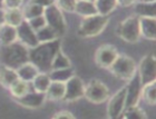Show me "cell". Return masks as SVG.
<instances>
[{
	"instance_id": "16",
	"label": "cell",
	"mask_w": 156,
	"mask_h": 119,
	"mask_svg": "<svg viewBox=\"0 0 156 119\" xmlns=\"http://www.w3.org/2000/svg\"><path fill=\"white\" fill-rule=\"evenodd\" d=\"M46 100L49 101H62L65 97V82L51 81L45 93Z\"/></svg>"
},
{
	"instance_id": "36",
	"label": "cell",
	"mask_w": 156,
	"mask_h": 119,
	"mask_svg": "<svg viewBox=\"0 0 156 119\" xmlns=\"http://www.w3.org/2000/svg\"><path fill=\"white\" fill-rule=\"evenodd\" d=\"M31 2H35L39 6L44 7V8H47L49 6H52L56 3V0H29Z\"/></svg>"
},
{
	"instance_id": "9",
	"label": "cell",
	"mask_w": 156,
	"mask_h": 119,
	"mask_svg": "<svg viewBox=\"0 0 156 119\" xmlns=\"http://www.w3.org/2000/svg\"><path fill=\"white\" fill-rule=\"evenodd\" d=\"M85 84L80 77L74 75L65 82V97L62 101L73 103L84 98Z\"/></svg>"
},
{
	"instance_id": "26",
	"label": "cell",
	"mask_w": 156,
	"mask_h": 119,
	"mask_svg": "<svg viewBox=\"0 0 156 119\" xmlns=\"http://www.w3.org/2000/svg\"><path fill=\"white\" fill-rule=\"evenodd\" d=\"M156 81L150 82V84L143 85L142 87V93L140 99H143L147 105L154 106L156 103Z\"/></svg>"
},
{
	"instance_id": "35",
	"label": "cell",
	"mask_w": 156,
	"mask_h": 119,
	"mask_svg": "<svg viewBox=\"0 0 156 119\" xmlns=\"http://www.w3.org/2000/svg\"><path fill=\"white\" fill-rule=\"evenodd\" d=\"M52 118H66V119H73L75 118V116L73 115L70 111H67V110H60V111H58V113H56L54 116H52Z\"/></svg>"
},
{
	"instance_id": "25",
	"label": "cell",
	"mask_w": 156,
	"mask_h": 119,
	"mask_svg": "<svg viewBox=\"0 0 156 119\" xmlns=\"http://www.w3.org/2000/svg\"><path fill=\"white\" fill-rule=\"evenodd\" d=\"M48 75L51 81L66 82L69 78L73 77L75 75V71H74L73 67H68V68H62V69H51L50 71H48Z\"/></svg>"
},
{
	"instance_id": "12",
	"label": "cell",
	"mask_w": 156,
	"mask_h": 119,
	"mask_svg": "<svg viewBox=\"0 0 156 119\" xmlns=\"http://www.w3.org/2000/svg\"><path fill=\"white\" fill-rule=\"evenodd\" d=\"M127 85L125 86L126 89V101H125V108L130 106L138 105L140 100V93H142V87L143 85L140 82L138 74H135L129 80H127Z\"/></svg>"
},
{
	"instance_id": "13",
	"label": "cell",
	"mask_w": 156,
	"mask_h": 119,
	"mask_svg": "<svg viewBox=\"0 0 156 119\" xmlns=\"http://www.w3.org/2000/svg\"><path fill=\"white\" fill-rule=\"evenodd\" d=\"M17 39H18V41L21 42L23 45H25L29 49L34 48L35 46L39 44L36 31L31 28V26L26 19L17 27Z\"/></svg>"
},
{
	"instance_id": "24",
	"label": "cell",
	"mask_w": 156,
	"mask_h": 119,
	"mask_svg": "<svg viewBox=\"0 0 156 119\" xmlns=\"http://www.w3.org/2000/svg\"><path fill=\"white\" fill-rule=\"evenodd\" d=\"M50 82H51V80H50V78H49L48 72H42V71H40L36 77L34 78L33 81H31L30 84H31L33 90L38 91V93H45L46 90L48 89Z\"/></svg>"
},
{
	"instance_id": "8",
	"label": "cell",
	"mask_w": 156,
	"mask_h": 119,
	"mask_svg": "<svg viewBox=\"0 0 156 119\" xmlns=\"http://www.w3.org/2000/svg\"><path fill=\"white\" fill-rule=\"evenodd\" d=\"M137 74L142 85L156 81V59L154 54H148L142 58L137 66Z\"/></svg>"
},
{
	"instance_id": "30",
	"label": "cell",
	"mask_w": 156,
	"mask_h": 119,
	"mask_svg": "<svg viewBox=\"0 0 156 119\" xmlns=\"http://www.w3.org/2000/svg\"><path fill=\"white\" fill-rule=\"evenodd\" d=\"M72 67V61L67 56L64 54L62 49L59 50L55 55L51 62V69H62V68H68ZM50 69V70H51ZM49 70V71H50Z\"/></svg>"
},
{
	"instance_id": "21",
	"label": "cell",
	"mask_w": 156,
	"mask_h": 119,
	"mask_svg": "<svg viewBox=\"0 0 156 119\" xmlns=\"http://www.w3.org/2000/svg\"><path fill=\"white\" fill-rule=\"evenodd\" d=\"M30 89H31L30 82H27V81L18 78V79L10 86L8 90H9L10 95L13 97V99H18V98H21L23 96H25Z\"/></svg>"
},
{
	"instance_id": "33",
	"label": "cell",
	"mask_w": 156,
	"mask_h": 119,
	"mask_svg": "<svg viewBox=\"0 0 156 119\" xmlns=\"http://www.w3.org/2000/svg\"><path fill=\"white\" fill-rule=\"evenodd\" d=\"M27 21L29 23V25L31 26V28H33L35 31L41 29L42 27H45L46 25H47V23H46V20H45L44 15L38 16V17H35V18H31V19L27 20Z\"/></svg>"
},
{
	"instance_id": "6",
	"label": "cell",
	"mask_w": 156,
	"mask_h": 119,
	"mask_svg": "<svg viewBox=\"0 0 156 119\" xmlns=\"http://www.w3.org/2000/svg\"><path fill=\"white\" fill-rule=\"evenodd\" d=\"M111 96L109 89L103 81L98 79H91L85 85L84 97L91 103H103L107 101Z\"/></svg>"
},
{
	"instance_id": "38",
	"label": "cell",
	"mask_w": 156,
	"mask_h": 119,
	"mask_svg": "<svg viewBox=\"0 0 156 119\" xmlns=\"http://www.w3.org/2000/svg\"><path fill=\"white\" fill-rule=\"evenodd\" d=\"M5 23V10L2 7H0V25Z\"/></svg>"
},
{
	"instance_id": "40",
	"label": "cell",
	"mask_w": 156,
	"mask_h": 119,
	"mask_svg": "<svg viewBox=\"0 0 156 119\" xmlns=\"http://www.w3.org/2000/svg\"><path fill=\"white\" fill-rule=\"evenodd\" d=\"M90 1H95V0H90Z\"/></svg>"
},
{
	"instance_id": "34",
	"label": "cell",
	"mask_w": 156,
	"mask_h": 119,
	"mask_svg": "<svg viewBox=\"0 0 156 119\" xmlns=\"http://www.w3.org/2000/svg\"><path fill=\"white\" fill-rule=\"evenodd\" d=\"M23 0H1V7L3 9L10 8H20L23 6Z\"/></svg>"
},
{
	"instance_id": "32",
	"label": "cell",
	"mask_w": 156,
	"mask_h": 119,
	"mask_svg": "<svg viewBox=\"0 0 156 119\" xmlns=\"http://www.w3.org/2000/svg\"><path fill=\"white\" fill-rule=\"evenodd\" d=\"M76 2L77 0H56V6L62 10V12H75Z\"/></svg>"
},
{
	"instance_id": "1",
	"label": "cell",
	"mask_w": 156,
	"mask_h": 119,
	"mask_svg": "<svg viewBox=\"0 0 156 119\" xmlns=\"http://www.w3.org/2000/svg\"><path fill=\"white\" fill-rule=\"evenodd\" d=\"M60 49H62L60 38L51 41L39 42L34 48L29 49V61L38 68L39 71L48 72L51 69L52 59Z\"/></svg>"
},
{
	"instance_id": "31",
	"label": "cell",
	"mask_w": 156,
	"mask_h": 119,
	"mask_svg": "<svg viewBox=\"0 0 156 119\" xmlns=\"http://www.w3.org/2000/svg\"><path fill=\"white\" fill-rule=\"evenodd\" d=\"M37 39H38L39 42H46V41H51V40H55V39H58L59 37L57 36L54 30L46 25L45 27H42L41 29H39L36 31Z\"/></svg>"
},
{
	"instance_id": "41",
	"label": "cell",
	"mask_w": 156,
	"mask_h": 119,
	"mask_svg": "<svg viewBox=\"0 0 156 119\" xmlns=\"http://www.w3.org/2000/svg\"><path fill=\"white\" fill-rule=\"evenodd\" d=\"M0 7H1V2H0Z\"/></svg>"
},
{
	"instance_id": "20",
	"label": "cell",
	"mask_w": 156,
	"mask_h": 119,
	"mask_svg": "<svg viewBox=\"0 0 156 119\" xmlns=\"http://www.w3.org/2000/svg\"><path fill=\"white\" fill-rule=\"evenodd\" d=\"M17 28L7 23L0 25V45H10L17 41Z\"/></svg>"
},
{
	"instance_id": "2",
	"label": "cell",
	"mask_w": 156,
	"mask_h": 119,
	"mask_svg": "<svg viewBox=\"0 0 156 119\" xmlns=\"http://www.w3.org/2000/svg\"><path fill=\"white\" fill-rule=\"evenodd\" d=\"M0 61L3 66L17 69L23 64L29 61V48L18 40L10 45H1Z\"/></svg>"
},
{
	"instance_id": "22",
	"label": "cell",
	"mask_w": 156,
	"mask_h": 119,
	"mask_svg": "<svg viewBox=\"0 0 156 119\" xmlns=\"http://www.w3.org/2000/svg\"><path fill=\"white\" fill-rule=\"evenodd\" d=\"M3 10H5V23H7V25H10V26L17 28L25 20L23 11L20 8H10V9Z\"/></svg>"
},
{
	"instance_id": "19",
	"label": "cell",
	"mask_w": 156,
	"mask_h": 119,
	"mask_svg": "<svg viewBox=\"0 0 156 119\" xmlns=\"http://www.w3.org/2000/svg\"><path fill=\"white\" fill-rule=\"evenodd\" d=\"M135 15L138 17H155V0L153 1H138L134 3Z\"/></svg>"
},
{
	"instance_id": "28",
	"label": "cell",
	"mask_w": 156,
	"mask_h": 119,
	"mask_svg": "<svg viewBox=\"0 0 156 119\" xmlns=\"http://www.w3.org/2000/svg\"><path fill=\"white\" fill-rule=\"evenodd\" d=\"M44 10H45L44 7L29 1L26 6L23 7V9L21 10V11H23V18L26 20H29V19H31V18H35V17L44 15Z\"/></svg>"
},
{
	"instance_id": "23",
	"label": "cell",
	"mask_w": 156,
	"mask_h": 119,
	"mask_svg": "<svg viewBox=\"0 0 156 119\" xmlns=\"http://www.w3.org/2000/svg\"><path fill=\"white\" fill-rule=\"evenodd\" d=\"M75 12L81 17H88L98 13L94 1L90 0H77Z\"/></svg>"
},
{
	"instance_id": "17",
	"label": "cell",
	"mask_w": 156,
	"mask_h": 119,
	"mask_svg": "<svg viewBox=\"0 0 156 119\" xmlns=\"http://www.w3.org/2000/svg\"><path fill=\"white\" fill-rule=\"evenodd\" d=\"M16 71L17 75H18V78L27 81V82H31L34 78L40 72L38 68L33 62H30V61H27V62L23 64L21 66H19L16 69Z\"/></svg>"
},
{
	"instance_id": "4",
	"label": "cell",
	"mask_w": 156,
	"mask_h": 119,
	"mask_svg": "<svg viewBox=\"0 0 156 119\" xmlns=\"http://www.w3.org/2000/svg\"><path fill=\"white\" fill-rule=\"evenodd\" d=\"M108 70L111 71L114 77L127 81L137 72V65L129 56L118 54L117 58L108 68Z\"/></svg>"
},
{
	"instance_id": "14",
	"label": "cell",
	"mask_w": 156,
	"mask_h": 119,
	"mask_svg": "<svg viewBox=\"0 0 156 119\" xmlns=\"http://www.w3.org/2000/svg\"><path fill=\"white\" fill-rule=\"evenodd\" d=\"M15 100H16L17 103H19L20 106H23V108H27V109H38V108L44 106V103H46V96L45 93H38V91L30 89L25 96Z\"/></svg>"
},
{
	"instance_id": "37",
	"label": "cell",
	"mask_w": 156,
	"mask_h": 119,
	"mask_svg": "<svg viewBox=\"0 0 156 119\" xmlns=\"http://www.w3.org/2000/svg\"><path fill=\"white\" fill-rule=\"evenodd\" d=\"M137 0H117V3L122 7H129L136 2Z\"/></svg>"
},
{
	"instance_id": "39",
	"label": "cell",
	"mask_w": 156,
	"mask_h": 119,
	"mask_svg": "<svg viewBox=\"0 0 156 119\" xmlns=\"http://www.w3.org/2000/svg\"><path fill=\"white\" fill-rule=\"evenodd\" d=\"M140 1H153V0H140Z\"/></svg>"
},
{
	"instance_id": "3",
	"label": "cell",
	"mask_w": 156,
	"mask_h": 119,
	"mask_svg": "<svg viewBox=\"0 0 156 119\" xmlns=\"http://www.w3.org/2000/svg\"><path fill=\"white\" fill-rule=\"evenodd\" d=\"M109 16L95 13L93 16L84 17L83 21L78 27V36L81 38H93L101 35L108 25Z\"/></svg>"
},
{
	"instance_id": "7",
	"label": "cell",
	"mask_w": 156,
	"mask_h": 119,
	"mask_svg": "<svg viewBox=\"0 0 156 119\" xmlns=\"http://www.w3.org/2000/svg\"><path fill=\"white\" fill-rule=\"evenodd\" d=\"M44 17H45L47 26L50 27L59 38L65 35V32L67 31V23H66L64 12L56 5L45 8Z\"/></svg>"
},
{
	"instance_id": "11",
	"label": "cell",
	"mask_w": 156,
	"mask_h": 119,
	"mask_svg": "<svg viewBox=\"0 0 156 119\" xmlns=\"http://www.w3.org/2000/svg\"><path fill=\"white\" fill-rule=\"evenodd\" d=\"M118 54L119 52L115 46L103 45L98 47V49L95 52V62L99 68L108 69L117 58Z\"/></svg>"
},
{
	"instance_id": "42",
	"label": "cell",
	"mask_w": 156,
	"mask_h": 119,
	"mask_svg": "<svg viewBox=\"0 0 156 119\" xmlns=\"http://www.w3.org/2000/svg\"><path fill=\"white\" fill-rule=\"evenodd\" d=\"M0 2H1V0H0Z\"/></svg>"
},
{
	"instance_id": "5",
	"label": "cell",
	"mask_w": 156,
	"mask_h": 119,
	"mask_svg": "<svg viewBox=\"0 0 156 119\" xmlns=\"http://www.w3.org/2000/svg\"><path fill=\"white\" fill-rule=\"evenodd\" d=\"M116 35L124 41L135 44L140 39V17L134 16L127 17L117 26Z\"/></svg>"
},
{
	"instance_id": "10",
	"label": "cell",
	"mask_w": 156,
	"mask_h": 119,
	"mask_svg": "<svg viewBox=\"0 0 156 119\" xmlns=\"http://www.w3.org/2000/svg\"><path fill=\"white\" fill-rule=\"evenodd\" d=\"M107 101V117L112 119L119 118L122 113L125 109V101H126L125 86L117 90L112 97L109 96Z\"/></svg>"
},
{
	"instance_id": "27",
	"label": "cell",
	"mask_w": 156,
	"mask_h": 119,
	"mask_svg": "<svg viewBox=\"0 0 156 119\" xmlns=\"http://www.w3.org/2000/svg\"><path fill=\"white\" fill-rule=\"evenodd\" d=\"M94 3L96 6L97 12L101 15H106V16H109L115 10V8L118 6L117 0H95Z\"/></svg>"
},
{
	"instance_id": "15",
	"label": "cell",
	"mask_w": 156,
	"mask_h": 119,
	"mask_svg": "<svg viewBox=\"0 0 156 119\" xmlns=\"http://www.w3.org/2000/svg\"><path fill=\"white\" fill-rule=\"evenodd\" d=\"M140 37L154 41L156 39V19L155 17H140Z\"/></svg>"
},
{
	"instance_id": "29",
	"label": "cell",
	"mask_w": 156,
	"mask_h": 119,
	"mask_svg": "<svg viewBox=\"0 0 156 119\" xmlns=\"http://www.w3.org/2000/svg\"><path fill=\"white\" fill-rule=\"evenodd\" d=\"M119 118H127V119H145L147 118V114L140 108L138 105L135 106L126 107L122 113Z\"/></svg>"
},
{
	"instance_id": "18",
	"label": "cell",
	"mask_w": 156,
	"mask_h": 119,
	"mask_svg": "<svg viewBox=\"0 0 156 119\" xmlns=\"http://www.w3.org/2000/svg\"><path fill=\"white\" fill-rule=\"evenodd\" d=\"M18 79L16 69H13L8 66H1L0 67V86L5 89H9V87Z\"/></svg>"
}]
</instances>
